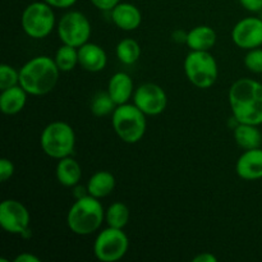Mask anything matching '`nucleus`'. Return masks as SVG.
Masks as SVG:
<instances>
[{
  "label": "nucleus",
  "mask_w": 262,
  "mask_h": 262,
  "mask_svg": "<svg viewBox=\"0 0 262 262\" xmlns=\"http://www.w3.org/2000/svg\"><path fill=\"white\" fill-rule=\"evenodd\" d=\"M187 35L188 32H184L182 30H177L174 31L173 33V40L178 43H186L187 42Z\"/></svg>",
  "instance_id": "obj_34"
},
{
  "label": "nucleus",
  "mask_w": 262,
  "mask_h": 262,
  "mask_svg": "<svg viewBox=\"0 0 262 262\" xmlns=\"http://www.w3.org/2000/svg\"><path fill=\"white\" fill-rule=\"evenodd\" d=\"M141 46L133 38H123L117 45V58L125 66H132L140 59Z\"/></svg>",
  "instance_id": "obj_24"
},
{
  "label": "nucleus",
  "mask_w": 262,
  "mask_h": 262,
  "mask_svg": "<svg viewBox=\"0 0 262 262\" xmlns=\"http://www.w3.org/2000/svg\"><path fill=\"white\" fill-rule=\"evenodd\" d=\"M55 176L59 183L64 187H76L82 178V168L72 156L60 159L56 164Z\"/></svg>",
  "instance_id": "obj_19"
},
{
  "label": "nucleus",
  "mask_w": 262,
  "mask_h": 262,
  "mask_svg": "<svg viewBox=\"0 0 262 262\" xmlns=\"http://www.w3.org/2000/svg\"><path fill=\"white\" fill-rule=\"evenodd\" d=\"M147 115L135 104L118 105L113 113V128L118 137L125 143H137L146 133Z\"/></svg>",
  "instance_id": "obj_4"
},
{
  "label": "nucleus",
  "mask_w": 262,
  "mask_h": 262,
  "mask_svg": "<svg viewBox=\"0 0 262 262\" xmlns=\"http://www.w3.org/2000/svg\"><path fill=\"white\" fill-rule=\"evenodd\" d=\"M56 67L60 72H71L78 64V48L71 45H63L56 50L54 56Z\"/></svg>",
  "instance_id": "obj_23"
},
{
  "label": "nucleus",
  "mask_w": 262,
  "mask_h": 262,
  "mask_svg": "<svg viewBox=\"0 0 262 262\" xmlns=\"http://www.w3.org/2000/svg\"><path fill=\"white\" fill-rule=\"evenodd\" d=\"M31 216L27 207L17 200H4L0 204V225L10 234L30 233Z\"/></svg>",
  "instance_id": "obj_10"
},
{
  "label": "nucleus",
  "mask_w": 262,
  "mask_h": 262,
  "mask_svg": "<svg viewBox=\"0 0 262 262\" xmlns=\"http://www.w3.org/2000/svg\"><path fill=\"white\" fill-rule=\"evenodd\" d=\"M217 257L215 255L210 252H205V253H200L199 256L193 258V262H216Z\"/></svg>",
  "instance_id": "obj_33"
},
{
  "label": "nucleus",
  "mask_w": 262,
  "mask_h": 262,
  "mask_svg": "<svg viewBox=\"0 0 262 262\" xmlns=\"http://www.w3.org/2000/svg\"><path fill=\"white\" fill-rule=\"evenodd\" d=\"M107 94L117 105L127 104L133 96V79L125 72L113 74L107 82Z\"/></svg>",
  "instance_id": "obj_16"
},
{
  "label": "nucleus",
  "mask_w": 262,
  "mask_h": 262,
  "mask_svg": "<svg viewBox=\"0 0 262 262\" xmlns=\"http://www.w3.org/2000/svg\"><path fill=\"white\" fill-rule=\"evenodd\" d=\"M245 66L250 72L262 74V49L256 48L248 50L245 56Z\"/></svg>",
  "instance_id": "obj_27"
},
{
  "label": "nucleus",
  "mask_w": 262,
  "mask_h": 262,
  "mask_svg": "<svg viewBox=\"0 0 262 262\" xmlns=\"http://www.w3.org/2000/svg\"><path fill=\"white\" fill-rule=\"evenodd\" d=\"M232 41L243 50L262 46V19L260 17H246L235 23L232 30Z\"/></svg>",
  "instance_id": "obj_12"
},
{
  "label": "nucleus",
  "mask_w": 262,
  "mask_h": 262,
  "mask_svg": "<svg viewBox=\"0 0 262 262\" xmlns=\"http://www.w3.org/2000/svg\"><path fill=\"white\" fill-rule=\"evenodd\" d=\"M14 174V165L9 159L3 158L0 160V182H7Z\"/></svg>",
  "instance_id": "obj_28"
},
{
  "label": "nucleus",
  "mask_w": 262,
  "mask_h": 262,
  "mask_svg": "<svg viewBox=\"0 0 262 262\" xmlns=\"http://www.w3.org/2000/svg\"><path fill=\"white\" fill-rule=\"evenodd\" d=\"M27 91L20 84L3 90L0 94V110L5 115H15L23 110L27 102Z\"/></svg>",
  "instance_id": "obj_17"
},
{
  "label": "nucleus",
  "mask_w": 262,
  "mask_h": 262,
  "mask_svg": "<svg viewBox=\"0 0 262 262\" xmlns=\"http://www.w3.org/2000/svg\"><path fill=\"white\" fill-rule=\"evenodd\" d=\"M20 25L28 37L35 40L48 37L55 27V14L53 7L43 0L31 3L23 10Z\"/></svg>",
  "instance_id": "obj_7"
},
{
  "label": "nucleus",
  "mask_w": 262,
  "mask_h": 262,
  "mask_svg": "<svg viewBox=\"0 0 262 262\" xmlns=\"http://www.w3.org/2000/svg\"><path fill=\"white\" fill-rule=\"evenodd\" d=\"M133 104L150 117L161 114L168 105V96L163 87L156 83L141 84L133 94Z\"/></svg>",
  "instance_id": "obj_11"
},
{
  "label": "nucleus",
  "mask_w": 262,
  "mask_h": 262,
  "mask_svg": "<svg viewBox=\"0 0 262 262\" xmlns=\"http://www.w3.org/2000/svg\"><path fill=\"white\" fill-rule=\"evenodd\" d=\"M216 32L210 26H197L187 35V46L192 51H210L216 43Z\"/></svg>",
  "instance_id": "obj_18"
},
{
  "label": "nucleus",
  "mask_w": 262,
  "mask_h": 262,
  "mask_svg": "<svg viewBox=\"0 0 262 262\" xmlns=\"http://www.w3.org/2000/svg\"><path fill=\"white\" fill-rule=\"evenodd\" d=\"M105 219V210L99 199L90 194L74 201L67 215V224L77 235H90L97 232Z\"/></svg>",
  "instance_id": "obj_3"
},
{
  "label": "nucleus",
  "mask_w": 262,
  "mask_h": 262,
  "mask_svg": "<svg viewBox=\"0 0 262 262\" xmlns=\"http://www.w3.org/2000/svg\"><path fill=\"white\" fill-rule=\"evenodd\" d=\"M43 152L50 158L60 159L71 156L76 147V133L66 122H53L43 128L40 137Z\"/></svg>",
  "instance_id": "obj_5"
},
{
  "label": "nucleus",
  "mask_w": 262,
  "mask_h": 262,
  "mask_svg": "<svg viewBox=\"0 0 262 262\" xmlns=\"http://www.w3.org/2000/svg\"><path fill=\"white\" fill-rule=\"evenodd\" d=\"M14 262H40V258L28 252H23L14 258Z\"/></svg>",
  "instance_id": "obj_32"
},
{
  "label": "nucleus",
  "mask_w": 262,
  "mask_h": 262,
  "mask_svg": "<svg viewBox=\"0 0 262 262\" xmlns=\"http://www.w3.org/2000/svg\"><path fill=\"white\" fill-rule=\"evenodd\" d=\"M234 130V140L239 147L243 150H252L261 147L262 133L258 129V125L247 124V123H238Z\"/></svg>",
  "instance_id": "obj_21"
},
{
  "label": "nucleus",
  "mask_w": 262,
  "mask_h": 262,
  "mask_svg": "<svg viewBox=\"0 0 262 262\" xmlns=\"http://www.w3.org/2000/svg\"><path fill=\"white\" fill-rule=\"evenodd\" d=\"M19 84V71L9 64L0 66V91Z\"/></svg>",
  "instance_id": "obj_26"
},
{
  "label": "nucleus",
  "mask_w": 262,
  "mask_h": 262,
  "mask_svg": "<svg viewBox=\"0 0 262 262\" xmlns=\"http://www.w3.org/2000/svg\"><path fill=\"white\" fill-rule=\"evenodd\" d=\"M90 2H91L92 4H94V7H96L97 9L104 10V12H107V10L112 12L122 0H90Z\"/></svg>",
  "instance_id": "obj_29"
},
{
  "label": "nucleus",
  "mask_w": 262,
  "mask_h": 262,
  "mask_svg": "<svg viewBox=\"0 0 262 262\" xmlns=\"http://www.w3.org/2000/svg\"><path fill=\"white\" fill-rule=\"evenodd\" d=\"M117 106L118 105L110 97L107 91L96 94L91 101V112L96 117H106V115L113 114Z\"/></svg>",
  "instance_id": "obj_25"
},
{
  "label": "nucleus",
  "mask_w": 262,
  "mask_h": 262,
  "mask_svg": "<svg viewBox=\"0 0 262 262\" xmlns=\"http://www.w3.org/2000/svg\"><path fill=\"white\" fill-rule=\"evenodd\" d=\"M235 171L243 181H258L262 178V148L245 150L235 164Z\"/></svg>",
  "instance_id": "obj_13"
},
{
  "label": "nucleus",
  "mask_w": 262,
  "mask_h": 262,
  "mask_svg": "<svg viewBox=\"0 0 262 262\" xmlns=\"http://www.w3.org/2000/svg\"><path fill=\"white\" fill-rule=\"evenodd\" d=\"M260 18L262 19V12H261V14H260Z\"/></svg>",
  "instance_id": "obj_35"
},
{
  "label": "nucleus",
  "mask_w": 262,
  "mask_h": 262,
  "mask_svg": "<svg viewBox=\"0 0 262 262\" xmlns=\"http://www.w3.org/2000/svg\"><path fill=\"white\" fill-rule=\"evenodd\" d=\"M115 188V177L110 171L100 170L89 179L86 191L90 196L96 199H104L109 196Z\"/></svg>",
  "instance_id": "obj_20"
},
{
  "label": "nucleus",
  "mask_w": 262,
  "mask_h": 262,
  "mask_svg": "<svg viewBox=\"0 0 262 262\" xmlns=\"http://www.w3.org/2000/svg\"><path fill=\"white\" fill-rule=\"evenodd\" d=\"M184 73L197 89H210L214 86L219 68L210 51H192L184 59Z\"/></svg>",
  "instance_id": "obj_6"
},
{
  "label": "nucleus",
  "mask_w": 262,
  "mask_h": 262,
  "mask_svg": "<svg viewBox=\"0 0 262 262\" xmlns=\"http://www.w3.org/2000/svg\"><path fill=\"white\" fill-rule=\"evenodd\" d=\"M129 209L123 202H114L105 211V220L107 223V227L118 228V229H124V227L129 222Z\"/></svg>",
  "instance_id": "obj_22"
},
{
  "label": "nucleus",
  "mask_w": 262,
  "mask_h": 262,
  "mask_svg": "<svg viewBox=\"0 0 262 262\" xmlns=\"http://www.w3.org/2000/svg\"><path fill=\"white\" fill-rule=\"evenodd\" d=\"M232 114L239 123L262 124V83L252 78H239L229 89Z\"/></svg>",
  "instance_id": "obj_1"
},
{
  "label": "nucleus",
  "mask_w": 262,
  "mask_h": 262,
  "mask_svg": "<svg viewBox=\"0 0 262 262\" xmlns=\"http://www.w3.org/2000/svg\"><path fill=\"white\" fill-rule=\"evenodd\" d=\"M106 53L97 43L86 42L78 48V66H81L84 71L97 73L106 67Z\"/></svg>",
  "instance_id": "obj_14"
},
{
  "label": "nucleus",
  "mask_w": 262,
  "mask_h": 262,
  "mask_svg": "<svg viewBox=\"0 0 262 262\" xmlns=\"http://www.w3.org/2000/svg\"><path fill=\"white\" fill-rule=\"evenodd\" d=\"M241 5L251 13L262 12V0H239Z\"/></svg>",
  "instance_id": "obj_30"
},
{
  "label": "nucleus",
  "mask_w": 262,
  "mask_h": 262,
  "mask_svg": "<svg viewBox=\"0 0 262 262\" xmlns=\"http://www.w3.org/2000/svg\"><path fill=\"white\" fill-rule=\"evenodd\" d=\"M51 5L53 8H58V9H68V8L73 7L77 3V0H43Z\"/></svg>",
  "instance_id": "obj_31"
},
{
  "label": "nucleus",
  "mask_w": 262,
  "mask_h": 262,
  "mask_svg": "<svg viewBox=\"0 0 262 262\" xmlns=\"http://www.w3.org/2000/svg\"><path fill=\"white\" fill-rule=\"evenodd\" d=\"M59 38L66 45L81 48L91 36V23L83 13L72 10L66 13L56 26Z\"/></svg>",
  "instance_id": "obj_9"
},
{
  "label": "nucleus",
  "mask_w": 262,
  "mask_h": 262,
  "mask_svg": "<svg viewBox=\"0 0 262 262\" xmlns=\"http://www.w3.org/2000/svg\"><path fill=\"white\" fill-rule=\"evenodd\" d=\"M129 247V239L123 229L107 227L97 234L94 253L101 262H115L123 258Z\"/></svg>",
  "instance_id": "obj_8"
},
{
  "label": "nucleus",
  "mask_w": 262,
  "mask_h": 262,
  "mask_svg": "<svg viewBox=\"0 0 262 262\" xmlns=\"http://www.w3.org/2000/svg\"><path fill=\"white\" fill-rule=\"evenodd\" d=\"M55 60L48 55L35 56L23 64L19 71V84L32 96H43L55 89L59 79Z\"/></svg>",
  "instance_id": "obj_2"
},
{
  "label": "nucleus",
  "mask_w": 262,
  "mask_h": 262,
  "mask_svg": "<svg viewBox=\"0 0 262 262\" xmlns=\"http://www.w3.org/2000/svg\"><path fill=\"white\" fill-rule=\"evenodd\" d=\"M112 19L119 30L135 31L141 26L142 14L140 9L132 3L120 2L112 10Z\"/></svg>",
  "instance_id": "obj_15"
}]
</instances>
